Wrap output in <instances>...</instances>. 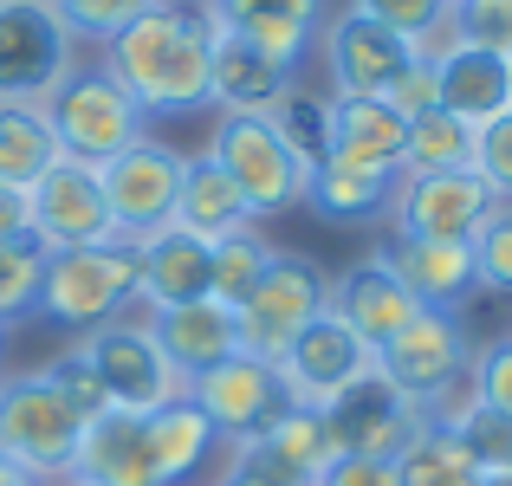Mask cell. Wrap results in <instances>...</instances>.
<instances>
[{
	"instance_id": "6da1fadb",
	"label": "cell",
	"mask_w": 512,
	"mask_h": 486,
	"mask_svg": "<svg viewBox=\"0 0 512 486\" xmlns=\"http://www.w3.org/2000/svg\"><path fill=\"white\" fill-rule=\"evenodd\" d=\"M98 59L137 98L143 117H195L208 111L214 20L201 13V0H163L137 26H124Z\"/></svg>"
},
{
	"instance_id": "7a4b0ae2",
	"label": "cell",
	"mask_w": 512,
	"mask_h": 486,
	"mask_svg": "<svg viewBox=\"0 0 512 486\" xmlns=\"http://www.w3.org/2000/svg\"><path fill=\"white\" fill-rule=\"evenodd\" d=\"M143 312L137 305V247L130 240H98V247H65L46 253V279H39V318L59 331H98Z\"/></svg>"
},
{
	"instance_id": "3957f363",
	"label": "cell",
	"mask_w": 512,
	"mask_h": 486,
	"mask_svg": "<svg viewBox=\"0 0 512 486\" xmlns=\"http://www.w3.org/2000/svg\"><path fill=\"white\" fill-rule=\"evenodd\" d=\"M39 111H46L52 137H59V156L91 162V169H104V162L124 156L137 137H150V117H143L137 98L104 72V59H78L72 72L52 85V98L39 104Z\"/></svg>"
},
{
	"instance_id": "277c9868",
	"label": "cell",
	"mask_w": 512,
	"mask_h": 486,
	"mask_svg": "<svg viewBox=\"0 0 512 486\" xmlns=\"http://www.w3.org/2000/svg\"><path fill=\"white\" fill-rule=\"evenodd\" d=\"M376 370L428 415V422H448L474 389H467V370H474V337L461 331L454 312H415L376 350Z\"/></svg>"
},
{
	"instance_id": "5b68a950",
	"label": "cell",
	"mask_w": 512,
	"mask_h": 486,
	"mask_svg": "<svg viewBox=\"0 0 512 486\" xmlns=\"http://www.w3.org/2000/svg\"><path fill=\"white\" fill-rule=\"evenodd\" d=\"M208 156L221 162V175L240 188V195H247L253 221L305 208L312 169H305V162L286 150V137L273 130V117H260V111H214Z\"/></svg>"
},
{
	"instance_id": "8992f818",
	"label": "cell",
	"mask_w": 512,
	"mask_h": 486,
	"mask_svg": "<svg viewBox=\"0 0 512 486\" xmlns=\"http://www.w3.org/2000/svg\"><path fill=\"white\" fill-rule=\"evenodd\" d=\"M85 422L72 415V402L46 383V370H20V376H0V454L13 467H26L33 480L59 486L72 474V454Z\"/></svg>"
},
{
	"instance_id": "52a82bcc",
	"label": "cell",
	"mask_w": 512,
	"mask_h": 486,
	"mask_svg": "<svg viewBox=\"0 0 512 486\" xmlns=\"http://www.w3.org/2000/svg\"><path fill=\"white\" fill-rule=\"evenodd\" d=\"M78 350L91 357V370H98L111 409H124V415H150V409H169V402L188 396V376L175 370V363L163 357V344L150 337V312L98 324V331L78 337Z\"/></svg>"
},
{
	"instance_id": "ba28073f",
	"label": "cell",
	"mask_w": 512,
	"mask_h": 486,
	"mask_svg": "<svg viewBox=\"0 0 512 486\" xmlns=\"http://www.w3.org/2000/svg\"><path fill=\"white\" fill-rule=\"evenodd\" d=\"M85 46L52 0H0V104H46Z\"/></svg>"
},
{
	"instance_id": "9c48e42d",
	"label": "cell",
	"mask_w": 512,
	"mask_h": 486,
	"mask_svg": "<svg viewBox=\"0 0 512 486\" xmlns=\"http://www.w3.org/2000/svg\"><path fill=\"white\" fill-rule=\"evenodd\" d=\"M325 305H331V273H325V266L305 260V253L273 247V260H266L260 286H253L247 305L234 312V324H240V350L273 363L279 350H286L292 337L305 331V324L325 312Z\"/></svg>"
},
{
	"instance_id": "30bf717a",
	"label": "cell",
	"mask_w": 512,
	"mask_h": 486,
	"mask_svg": "<svg viewBox=\"0 0 512 486\" xmlns=\"http://www.w3.org/2000/svg\"><path fill=\"white\" fill-rule=\"evenodd\" d=\"M188 402L208 415V428H214V441H221V448H253V441H260L266 428L286 415L279 370L266 357H247V350H234L227 363L201 370L195 383H188Z\"/></svg>"
},
{
	"instance_id": "8fae6325",
	"label": "cell",
	"mask_w": 512,
	"mask_h": 486,
	"mask_svg": "<svg viewBox=\"0 0 512 486\" xmlns=\"http://www.w3.org/2000/svg\"><path fill=\"white\" fill-rule=\"evenodd\" d=\"M318 65L331 78V98H389L402 72L415 65V46L389 26H376L370 13L344 7V13H325L318 26Z\"/></svg>"
},
{
	"instance_id": "7c38bea8",
	"label": "cell",
	"mask_w": 512,
	"mask_h": 486,
	"mask_svg": "<svg viewBox=\"0 0 512 486\" xmlns=\"http://www.w3.org/2000/svg\"><path fill=\"white\" fill-rule=\"evenodd\" d=\"M182 150L163 137H137L124 156H111L98 169L104 182V201H111V221H117V240H150L175 221V188H182Z\"/></svg>"
},
{
	"instance_id": "4fadbf2b",
	"label": "cell",
	"mask_w": 512,
	"mask_h": 486,
	"mask_svg": "<svg viewBox=\"0 0 512 486\" xmlns=\"http://www.w3.org/2000/svg\"><path fill=\"white\" fill-rule=\"evenodd\" d=\"M273 370H279V389H286L292 409H331V402H338L344 389L357 383V376L376 370V350L363 344V337L350 331L344 318L318 312V318L273 357Z\"/></svg>"
},
{
	"instance_id": "5bb4252c",
	"label": "cell",
	"mask_w": 512,
	"mask_h": 486,
	"mask_svg": "<svg viewBox=\"0 0 512 486\" xmlns=\"http://www.w3.org/2000/svg\"><path fill=\"white\" fill-rule=\"evenodd\" d=\"M26 227H33V240L46 253L117 240V221H111V201H104L98 169H91V162L59 156L33 188H26Z\"/></svg>"
},
{
	"instance_id": "9a60e30c",
	"label": "cell",
	"mask_w": 512,
	"mask_h": 486,
	"mask_svg": "<svg viewBox=\"0 0 512 486\" xmlns=\"http://www.w3.org/2000/svg\"><path fill=\"white\" fill-rule=\"evenodd\" d=\"M500 208L493 188L474 169H441V175H396L389 195V227L422 240H474L487 214Z\"/></svg>"
},
{
	"instance_id": "2e32d148",
	"label": "cell",
	"mask_w": 512,
	"mask_h": 486,
	"mask_svg": "<svg viewBox=\"0 0 512 486\" xmlns=\"http://www.w3.org/2000/svg\"><path fill=\"white\" fill-rule=\"evenodd\" d=\"M331 435H338V454H363V461H396L402 448L415 441V428L428 422L422 409H415L409 396H402L396 383H389L383 370L357 376V383L344 389L338 402L325 409Z\"/></svg>"
},
{
	"instance_id": "e0dca14e",
	"label": "cell",
	"mask_w": 512,
	"mask_h": 486,
	"mask_svg": "<svg viewBox=\"0 0 512 486\" xmlns=\"http://www.w3.org/2000/svg\"><path fill=\"white\" fill-rule=\"evenodd\" d=\"M376 253L389 260V273L409 286V299L422 305V312H454V318H461V305L480 292V279H474V247H467V240L389 234Z\"/></svg>"
},
{
	"instance_id": "ac0fdd59",
	"label": "cell",
	"mask_w": 512,
	"mask_h": 486,
	"mask_svg": "<svg viewBox=\"0 0 512 486\" xmlns=\"http://www.w3.org/2000/svg\"><path fill=\"white\" fill-rule=\"evenodd\" d=\"M201 13L214 20V33H234L273 52L279 65H299V72L318 46V26H325V0H201Z\"/></svg>"
},
{
	"instance_id": "d6986e66",
	"label": "cell",
	"mask_w": 512,
	"mask_h": 486,
	"mask_svg": "<svg viewBox=\"0 0 512 486\" xmlns=\"http://www.w3.org/2000/svg\"><path fill=\"white\" fill-rule=\"evenodd\" d=\"M325 312L344 318L370 350H383L389 337L402 331V324L422 312V305L409 299V286H402V279L389 273V260L370 247L363 260H350L344 273H331V305H325Z\"/></svg>"
},
{
	"instance_id": "ffe728a7",
	"label": "cell",
	"mask_w": 512,
	"mask_h": 486,
	"mask_svg": "<svg viewBox=\"0 0 512 486\" xmlns=\"http://www.w3.org/2000/svg\"><path fill=\"white\" fill-rule=\"evenodd\" d=\"M428 65H435L441 111L461 117L467 130H480V124H493L500 111H512V59H506V52H487V46L454 39V46H441Z\"/></svg>"
},
{
	"instance_id": "44dd1931",
	"label": "cell",
	"mask_w": 512,
	"mask_h": 486,
	"mask_svg": "<svg viewBox=\"0 0 512 486\" xmlns=\"http://www.w3.org/2000/svg\"><path fill=\"white\" fill-rule=\"evenodd\" d=\"M214 279V247L182 227H163V234L137 240V305L143 312H169V305H195L208 299Z\"/></svg>"
},
{
	"instance_id": "7402d4cb",
	"label": "cell",
	"mask_w": 512,
	"mask_h": 486,
	"mask_svg": "<svg viewBox=\"0 0 512 486\" xmlns=\"http://www.w3.org/2000/svg\"><path fill=\"white\" fill-rule=\"evenodd\" d=\"M286 91H299V65H279L273 52L247 46L234 33H214V65H208V111H273Z\"/></svg>"
},
{
	"instance_id": "603a6c76",
	"label": "cell",
	"mask_w": 512,
	"mask_h": 486,
	"mask_svg": "<svg viewBox=\"0 0 512 486\" xmlns=\"http://www.w3.org/2000/svg\"><path fill=\"white\" fill-rule=\"evenodd\" d=\"M65 480H85V486H156L143 415L111 409V415H98V422H85L78 454H72V474Z\"/></svg>"
},
{
	"instance_id": "cb8c5ba5",
	"label": "cell",
	"mask_w": 512,
	"mask_h": 486,
	"mask_svg": "<svg viewBox=\"0 0 512 486\" xmlns=\"http://www.w3.org/2000/svg\"><path fill=\"white\" fill-rule=\"evenodd\" d=\"M150 337L163 344V357L195 383L201 370L227 363L240 350V324L221 299H195V305H169V312H150Z\"/></svg>"
},
{
	"instance_id": "d4e9b609",
	"label": "cell",
	"mask_w": 512,
	"mask_h": 486,
	"mask_svg": "<svg viewBox=\"0 0 512 486\" xmlns=\"http://www.w3.org/2000/svg\"><path fill=\"white\" fill-rule=\"evenodd\" d=\"M402 150H409V117L389 98H331V156L338 162L402 175Z\"/></svg>"
},
{
	"instance_id": "484cf974",
	"label": "cell",
	"mask_w": 512,
	"mask_h": 486,
	"mask_svg": "<svg viewBox=\"0 0 512 486\" xmlns=\"http://www.w3.org/2000/svg\"><path fill=\"white\" fill-rule=\"evenodd\" d=\"M169 227L208 240V247H214V240H227V234H240V227H253L247 195L227 182L221 162H214L208 150H195V156L182 162V188H175V221Z\"/></svg>"
},
{
	"instance_id": "4316f807",
	"label": "cell",
	"mask_w": 512,
	"mask_h": 486,
	"mask_svg": "<svg viewBox=\"0 0 512 486\" xmlns=\"http://www.w3.org/2000/svg\"><path fill=\"white\" fill-rule=\"evenodd\" d=\"M143 435H150V467H156V486H182L201 474V461H208L221 441H214L208 415L195 409V402H169V409H150L143 415Z\"/></svg>"
},
{
	"instance_id": "83f0119b",
	"label": "cell",
	"mask_w": 512,
	"mask_h": 486,
	"mask_svg": "<svg viewBox=\"0 0 512 486\" xmlns=\"http://www.w3.org/2000/svg\"><path fill=\"white\" fill-rule=\"evenodd\" d=\"M389 195H396V175H383V169H357V162L325 156V162L312 169L305 208L325 214V221H376V214H389Z\"/></svg>"
},
{
	"instance_id": "f1b7e54d",
	"label": "cell",
	"mask_w": 512,
	"mask_h": 486,
	"mask_svg": "<svg viewBox=\"0 0 512 486\" xmlns=\"http://www.w3.org/2000/svg\"><path fill=\"white\" fill-rule=\"evenodd\" d=\"M253 448H260L279 474H292L299 486H312L331 461H338V435H331L325 409H292V402H286V415H279Z\"/></svg>"
},
{
	"instance_id": "f546056e",
	"label": "cell",
	"mask_w": 512,
	"mask_h": 486,
	"mask_svg": "<svg viewBox=\"0 0 512 486\" xmlns=\"http://www.w3.org/2000/svg\"><path fill=\"white\" fill-rule=\"evenodd\" d=\"M59 162V137H52L39 104H0V188H33L39 175Z\"/></svg>"
},
{
	"instance_id": "4dcf8cb0",
	"label": "cell",
	"mask_w": 512,
	"mask_h": 486,
	"mask_svg": "<svg viewBox=\"0 0 512 486\" xmlns=\"http://www.w3.org/2000/svg\"><path fill=\"white\" fill-rule=\"evenodd\" d=\"M396 480L402 486H480V467H474V454L461 448L454 428L422 422L415 441L396 454Z\"/></svg>"
},
{
	"instance_id": "1f68e13d",
	"label": "cell",
	"mask_w": 512,
	"mask_h": 486,
	"mask_svg": "<svg viewBox=\"0 0 512 486\" xmlns=\"http://www.w3.org/2000/svg\"><path fill=\"white\" fill-rule=\"evenodd\" d=\"M350 7L370 13L389 33H402L415 46V59H435L441 46H454V0H350Z\"/></svg>"
},
{
	"instance_id": "d6a6232c",
	"label": "cell",
	"mask_w": 512,
	"mask_h": 486,
	"mask_svg": "<svg viewBox=\"0 0 512 486\" xmlns=\"http://www.w3.org/2000/svg\"><path fill=\"white\" fill-rule=\"evenodd\" d=\"M441 169H474V130L448 111H428V117L409 124L402 175H441Z\"/></svg>"
},
{
	"instance_id": "836d02e7",
	"label": "cell",
	"mask_w": 512,
	"mask_h": 486,
	"mask_svg": "<svg viewBox=\"0 0 512 486\" xmlns=\"http://www.w3.org/2000/svg\"><path fill=\"white\" fill-rule=\"evenodd\" d=\"M266 260H273V240H266L260 227H240V234L214 240V279H208V299H221L227 312H240V305H247V292L260 286Z\"/></svg>"
},
{
	"instance_id": "e575fe53",
	"label": "cell",
	"mask_w": 512,
	"mask_h": 486,
	"mask_svg": "<svg viewBox=\"0 0 512 486\" xmlns=\"http://www.w3.org/2000/svg\"><path fill=\"white\" fill-rule=\"evenodd\" d=\"M273 130L286 137V150L305 162V169H318V162L331 156V98H318V91H286V98L273 104Z\"/></svg>"
},
{
	"instance_id": "d590c367",
	"label": "cell",
	"mask_w": 512,
	"mask_h": 486,
	"mask_svg": "<svg viewBox=\"0 0 512 486\" xmlns=\"http://www.w3.org/2000/svg\"><path fill=\"white\" fill-rule=\"evenodd\" d=\"M39 279H46V247L33 234L0 240V324L39 318Z\"/></svg>"
},
{
	"instance_id": "8d00e7d4",
	"label": "cell",
	"mask_w": 512,
	"mask_h": 486,
	"mask_svg": "<svg viewBox=\"0 0 512 486\" xmlns=\"http://www.w3.org/2000/svg\"><path fill=\"white\" fill-rule=\"evenodd\" d=\"M441 428H454V435H461V448L474 454L480 474H500V467H512V415H500V409H487V402L467 396Z\"/></svg>"
},
{
	"instance_id": "74e56055",
	"label": "cell",
	"mask_w": 512,
	"mask_h": 486,
	"mask_svg": "<svg viewBox=\"0 0 512 486\" xmlns=\"http://www.w3.org/2000/svg\"><path fill=\"white\" fill-rule=\"evenodd\" d=\"M52 7H59V20L72 26L78 46H98L104 52L124 26H137L143 13H156L163 0H52Z\"/></svg>"
},
{
	"instance_id": "f35d334b",
	"label": "cell",
	"mask_w": 512,
	"mask_h": 486,
	"mask_svg": "<svg viewBox=\"0 0 512 486\" xmlns=\"http://www.w3.org/2000/svg\"><path fill=\"white\" fill-rule=\"evenodd\" d=\"M46 383L59 389L65 402H72V415H78V422H98V415H111V396H104L98 370H91V357H85L78 344H65L59 357L46 363Z\"/></svg>"
},
{
	"instance_id": "ab89813d",
	"label": "cell",
	"mask_w": 512,
	"mask_h": 486,
	"mask_svg": "<svg viewBox=\"0 0 512 486\" xmlns=\"http://www.w3.org/2000/svg\"><path fill=\"white\" fill-rule=\"evenodd\" d=\"M467 247H474V279H480V292L512 299V208H493L487 227H480Z\"/></svg>"
},
{
	"instance_id": "60d3db41",
	"label": "cell",
	"mask_w": 512,
	"mask_h": 486,
	"mask_svg": "<svg viewBox=\"0 0 512 486\" xmlns=\"http://www.w3.org/2000/svg\"><path fill=\"white\" fill-rule=\"evenodd\" d=\"M474 175L493 188L500 208H512V111H500L493 124L474 130Z\"/></svg>"
},
{
	"instance_id": "b9f144b4",
	"label": "cell",
	"mask_w": 512,
	"mask_h": 486,
	"mask_svg": "<svg viewBox=\"0 0 512 486\" xmlns=\"http://www.w3.org/2000/svg\"><path fill=\"white\" fill-rule=\"evenodd\" d=\"M467 389H474V402H487V409L512 415V331H506V337H487V344H474Z\"/></svg>"
},
{
	"instance_id": "7bdbcfd3",
	"label": "cell",
	"mask_w": 512,
	"mask_h": 486,
	"mask_svg": "<svg viewBox=\"0 0 512 486\" xmlns=\"http://www.w3.org/2000/svg\"><path fill=\"white\" fill-rule=\"evenodd\" d=\"M454 39L512 59V0H454Z\"/></svg>"
},
{
	"instance_id": "ee69618b",
	"label": "cell",
	"mask_w": 512,
	"mask_h": 486,
	"mask_svg": "<svg viewBox=\"0 0 512 486\" xmlns=\"http://www.w3.org/2000/svg\"><path fill=\"white\" fill-rule=\"evenodd\" d=\"M389 104H396V111L409 117V124H415V117H428V111H441V98H435V65L415 59L409 72H402L396 85H389Z\"/></svg>"
},
{
	"instance_id": "f6af8a7d",
	"label": "cell",
	"mask_w": 512,
	"mask_h": 486,
	"mask_svg": "<svg viewBox=\"0 0 512 486\" xmlns=\"http://www.w3.org/2000/svg\"><path fill=\"white\" fill-rule=\"evenodd\" d=\"M214 486H299V480L279 474L260 448H227V467H221V480H214Z\"/></svg>"
},
{
	"instance_id": "bcb514c9",
	"label": "cell",
	"mask_w": 512,
	"mask_h": 486,
	"mask_svg": "<svg viewBox=\"0 0 512 486\" xmlns=\"http://www.w3.org/2000/svg\"><path fill=\"white\" fill-rule=\"evenodd\" d=\"M312 486H402L396 480V461H363V454H338Z\"/></svg>"
},
{
	"instance_id": "7dc6e473",
	"label": "cell",
	"mask_w": 512,
	"mask_h": 486,
	"mask_svg": "<svg viewBox=\"0 0 512 486\" xmlns=\"http://www.w3.org/2000/svg\"><path fill=\"white\" fill-rule=\"evenodd\" d=\"M33 227H26V195L20 188H0V240H26Z\"/></svg>"
},
{
	"instance_id": "c3c4849f",
	"label": "cell",
	"mask_w": 512,
	"mask_h": 486,
	"mask_svg": "<svg viewBox=\"0 0 512 486\" xmlns=\"http://www.w3.org/2000/svg\"><path fill=\"white\" fill-rule=\"evenodd\" d=\"M0 486H46V480H33V474H26V467H13L7 454H0Z\"/></svg>"
},
{
	"instance_id": "681fc988",
	"label": "cell",
	"mask_w": 512,
	"mask_h": 486,
	"mask_svg": "<svg viewBox=\"0 0 512 486\" xmlns=\"http://www.w3.org/2000/svg\"><path fill=\"white\" fill-rule=\"evenodd\" d=\"M480 486H512V467H500V474H480Z\"/></svg>"
},
{
	"instance_id": "f907efd6",
	"label": "cell",
	"mask_w": 512,
	"mask_h": 486,
	"mask_svg": "<svg viewBox=\"0 0 512 486\" xmlns=\"http://www.w3.org/2000/svg\"><path fill=\"white\" fill-rule=\"evenodd\" d=\"M59 486H85V480H59Z\"/></svg>"
},
{
	"instance_id": "816d5d0a",
	"label": "cell",
	"mask_w": 512,
	"mask_h": 486,
	"mask_svg": "<svg viewBox=\"0 0 512 486\" xmlns=\"http://www.w3.org/2000/svg\"><path fill=\"white\" fill-rule=\"evenodd\" d=\"M0 344H7V324H0Z\"/></svg>"
}]
</instances>
